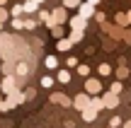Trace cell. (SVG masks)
<instances>
[{
	"label": "cell",
	"mask_w": 131,
	"mask_h": 128,
	"mask_svg": "<svg viewBox=\"0 0 131 128\" xmlns=\"http://www.w3.org/2000/svg\"><path fill=\"white\" fill-rule=\"evenodd\" d=\"M24 92H19V87L17 90H12L7 94V99H3V104H0V114H5V111H10V109H15V106H19V104H24Z\"/></svg>",
	"instance_id": "cell-1"
},
{
	"label": "cell",
	"mask_w": 131,
	"mask_h": 128,
	"mask_svg": "<svg viewBox=\"0 0 131 128\" xmlns=\"http://www.w3.org/2000/svg\"><path fill=\"white\" fill-rule=\"evenodd\" d=\"M100 97H102V106H104V109H117V106H119V102H122V99H119V94H114V92H104V94H102V92H100Z\"/></svg>",
	"instance_id": "cell-2"
},
{
	"label": "cell",
	"mask_w": 131,
	"mask_h": 128,
	"mask_svg": "<svg viewBox=\"0 0 131 128\" xmlns=\"http://www.w3.org/2000/svg\"><path fill=\"white\" fill-rule=\"evenodd\" d=\"M12 73H15V77H19V80H22V77H27L29 73H32V65H29L27 61H17L12 65Z\"/></svg>",
	"instance_id": "cell-3"
},
{
	"label": "cell",
	"mask_w": 131,
	"mask_h": 128,
	"mask_svg": "<svg viewBox=\"0 0 131 128\" xmlns=\"http://www.w3.org/2000/svg\"><path fill=\"white\" fill-rule=\"evenodd\" d=\"M12 90H17V77L10 73V75H5V80L0 82V92H3V94H10Z\"/></svg>",
	"instance_id": "cell-4"
},
{
	"label": "cell",
	"mask_w": 131,
	"mask_h": 128,
	"mask_svg": "<svg viewBox=\"0 0 131 128\" xmlns=\"http://www.w3.org/2000/svg\"><path fill=\"white\" fill-rule=\"evenodd\" d=\"M85 92H88V94H100V92H102L100 77H90L88 75V80H85Z\"/></svg>",
	"instance_id": "cell-5"
},
{
	"label": "cell",
	"mask_w": 131,
	"mask_h": 128,
	"mask_svg": "<svg viewBox=\"0 0 131 128\" xmlns=\"http://www.w3.org/2000/svg\"><path fill=\"white\" fill-rule=\"evenodd\" d=\"M95 7H97V5H92V3H88V0H80V5L75 10H78V15L80 17H85V19H90L95 15Z\"/></svg>",
	"instance_id": "cell-6"
},
{
	"label": "cell",
	"mask_w": 131,
	"mask_h": 128,
	"mask_svg": "<svg viewBox=\"0 0 131 128\" xmlns=\"http://www.w3.org/2000/svg\"><path fill=\"white\" fill-rule=\"evenodd\" d=\"M100 29L107 32L114 41H122V29H124V27H119V24H117V27H112V24H107V22H100Z\"/></svg>",
	"instance_id": "cell-7"
},
{
	"label": "cell",
	"mask_w": 131,
	"mask_h": 128,
	"mask_svg": "<svg viewBox=\"0 0 131 128\" xmlns=\"http://www.w3.org/2000/svg\"><path fill=\"white\" fill-rule=\"evenodd\" d=\"M90 104V94H88V92H80V94H75L73 97V99H70V106H73V109H85V106H88Z\"/></svg>",
	"instance_id": "cell-8"
},
{
	"label": "cell",
	"mask_w": 131,
	"mask_h": 128,
	"mask_svg": "<svg viewBox=\"0 0 131 128\" xmlns=\"http://www.w3.org/2000/svg\"><path fill=\"white\" fill-rule=\"evenodd\" d=\"M97 114H100V111L97 109H95V106H85V109H80V116H83V121H85V123H92V121H97Z\"/></svg>",
	"instance_id": "cell-9"
},
{
	"label": "cell",
	"mask_w": 131,
	"mask_h": 128,
	"mask_svg": "<svg viewBox=\"0 0 131 128\" xmlns=\"http://www.w3.org/2000/svg\"><path fill=\"white\" fill-rule=\"evenodd\" d=\"M51 17H53V22H56V24H66V22H68V12H66L63 5L51 10Z\"/></svg>",
	"instance_id": "cell-10"
},
{
	"label": "cell",
	"mask_w": 131,
	"mask_h": 128,
	"mask_svg": "<svg viewBox=\"0 0 131 128\" xmlns=\"http://www.w3.org/2000/svg\"><path fill=\"white\" fill-rule=\"evenodd\" d=\"M68 24L73 29H85V27H88V19L80 17V15H73V17H68Z\"/></svg>",
	"instance_id": "cell-11"
},
{
	"label": "cell",
	"mask_w": 131,
	"mask_h": 128,
	"mask_svg": "<svg viewBox=\"0 0 131 128\" xmlns=\"http://www.w3.org/2000/svg\"><path fill=\"white\" fill-rule=\"evenodd\" d=\"M51 104H58V106H70V99L66 94H61V92H53L51 94Z\"/></svg>",
	"instance_id": "cell-12"
},
{
	"label": "cell",
	"mask_w": 131,
	"mask_h": 128,
	"mask_svg": "<svg viewBox=\"0 0 131 128\" xmlns=\"http://www.w3.org/2000/svg\"><path fill=\"white\" fill-rule=\"evenodd\" d=\"M56 41H58V44H56V46H58V53H66V51L73 48V41H70V39H63V36H61V39H56Z\"/></svg>",
	"instance_id": "cell-13"
},
{
	"label": "cell",
	"mask_w": 131,
	"mask_h": 128,
	"mask_svg": "<svg viewBox=\"0 0 131 128\" xmlns=\"http://www.w3.org/2000/svg\"><path fill=\"white\" fill-rule=\"evenodd\" d=\"M56 80L61 82V85H68V82H70V70H68V68H61V70L56 73Z\"/></svg>",
	"instance_id": "cell-14"
},
{
	"label": "cell",
	"mask_w": 131,
	"mask_h": 128,
	"mask_svg": "<svg viewBox=\"0 0 131 128\" xmlns=\"http://www.w3.org/2000/svg\"><path fill=\"white\" fill-rule=\"evenodd\" d=\"M83 36H85V29H73V27H70V34H68V39H70L73 44L83 41Z\"/></svg>",
	"instance_id": "cell-15"
},
{
	"label": "cell",
	"mask_w": 131,
	"mask_h": 128,
	"mask_svg": "<svg viewBox=\"0 0 131 128\" xmlns=\"http://www.w3.org/2000/svg\"><path fill=\"white\" fill-rule=\"evenodd\" d=\"M44 65H46L49 70H58V58L56 56H46L44 58Z\"/></svg>",
	"instance_id": "cell-16"
},
{
	"label": "cell",
	"mask_w": 131,
	"mask_h": 128,
	"mask_svg": "<svg viewBox=\"0 0 131 128\" xmlns=\"http://www.w3.org/2000/svg\"><path fill=\"white\" fill-rule=\"evenodd\" d=\"M90 106H95L97 111H102L104 106H102V97L100 94H90Z\"/></svg>",
	"instance_id": "cell-17"
},
{
	"label": "cell",
	"mask_w": 131,
	"mask_h": 128,
	"mask_svg": "<svg viewBox=\"0 0 131 128\" xmlns=\"http://www.w3.org/2000/svg\"><path fill=\"white\" fill-rule=\"evenodd\" d=\"M22 10H24V12H27V15H34V12H37V10H39V5L34 3V0H27V3L22 5Z\"/></svg>",
	"instance_id": "cell-18"
},
{
	"label": "cell",
	"mask_w": 131,
	"mask_h": 128,
	"mask_svg": "<svg viewBox=\"0 0 131 128\" xmlns=\"http://www.w3.org/2000/svg\"><path fill=\"white\" fill-rule=\"evenodd\" d=\"M66 34V29H63V24H56V27H51V36L53 39H61Z\"/></svg>",
	"instance_id": "cell-19"
},
{
	"label": "cell",
	"mask_w": 131,
	"mask_h": 128,
	"mask_svg": "<svg viewBox=\"0 0 131 128\" xmlns=\"http://www.w3.org/2000/svg\"><path fill=\"white\" fill-rule=\"evenodd\" d=\"M122 90H124V85H122V80H114L112 85H109V92H114V94H122Z\"/></svg>",
	"instance_id": "cell-20"
},
{
	"label": "cell",
	"mask_w": 131,
	"mask_h": 128,
	"mask_svg": "<svg viewBox=\"0 0 131 128\" xmlns=\"http://www.w3.org/2000/svg\"><path fill=\"white\" fill-rule=\"evenodd\" d=\"M117 24H119V27H129V17H126V12H117Z\"/></svg>",
	"instance_id": "cell-21"
},
{
	"label": "cell",
	"mask_w": 131,
	"mask_h": 128,
	"mask_svg": "<svg viewBox=\"0 0 131 128\" xmlns=\"http://www.w3.org/2000/svg\"><path fill=\"white\" fill-rule=\"evenodd\" d=\"M97 73H100V75H109V73H112V65H109V63H100Z\"/></svg>",
	"instance_id": "cell-22"
},
{
	"label": "cell",
	"mask_w": 131,
	"mask_h": 128,
	"mask_svg": "<svg viewBox=\"0 0 131 128\" xmlns=\"http://www.w3.org/2000/svg\"><path fill=\"white\" fill-rule=\"evenodd\" d=\"M126 75H129V68L124 65V63H122V65L117 68V80H124V77H126Z\"/></svg>",
	"instance_id": "cell-23"
},
{
	"label": "cell",
	"mask_w": 131,
	"mask_h": 128,
	"mask_svg": "<svg viewBox=\"0 0 131 128\" xmlns=\"http://www.w3.org/2000/svg\"><path fill=\"white\" fill-rule=\"evenodd\" d=\"M122 123H124V121L119 119V114H114L112 119H109V128H122Z\"/></svg>",
	"instance_id": "cell-24"
},
{
	"label": "cell",
	"mask_w": 131,
	"mask_h": 128,
	"mask_svg": "<svg viewBox=\"0 0 131 128\" xmlns=\"http://www.w3.org/2000/svg\"><path fill=\"white\" fill-rule=\"evenodd\" d=\"M10 27H12V29H24V22L19 17H12V19H10Z\"/></svg>",
	"instance_id": "cell-25"
},
{
	"label": "cell",
	"mask_w": 131,
	"mask_h": 128,
	"mask_svg": "<svg viewBox=\"0 0 131 128\" xmlns=\"http://www.w3.org/2000/svg\"><path fill=\"white\" fill-rule=\"evenodd\" d=\"M78 75L88 77V75H90V65H85V63H80V65H78Z\"/></svg>",
	"instance_id": "cell-26"
},
{
	"label": "cell",
	"mask_w": 131,
	"mask_h": 128,
	"mask_svg": "<svg viewBox=\"0 0 131 128\" xmlns=\"http://www.w3.org/2000/svg\"><path fill=\"white\" fill-rule=\"evenodd\" d=\"M53 82H56V80H53L51 75H44L41 77V87H53Z\"/></svg>",
	"instance_id": "cell-27"
},
{
	"label": "cell",
	"mask_w": 131,
	"mask_h": 128,
	"mask_svg": "<svg viewBox=\"0 0 131 128\" xmlns=\"http://www.w3.org/2000/svg\"><path fill=\"white\" fill-rule=\"evenodd\" d=\"M10 19V10H5V5H0V22H7Z\"/></svg>",
	"instance_id": "cell-28"
},
{
	"label": "cell",
	"mask_w": 131,
	"mask_h": 128,
	"mask_svg": "<svg viewBox=\"0 0 131 128\" xmlns=\"http://www.w3.org/2000/svg\"><path fill=\"white\" fill-rule=\"evenodd\" d=\"M22 22H24V29H37V19L27 17V19H22Z\"/></svg>",
	"instance_id": "cell-29"
},
{
	"label": "cell",
	"mask_w": 131,
	"mask_h": 128,
	"mask_svg": "<svg viewBox=\"0 0 131 128\" xmlns=\"http://www.w3.org/2000/svg\"><path fill=\"white\" fill-rule=\"evenodd\" d=\"M122 39H124L126 44H131V29H129V27H124V29H122Z\"/></svg>",
	"instance_id": "cell-30"
},
{
	"label": "cell",
	"mask_w": 131,
	"mask_h": 128,
	"mask_svg": "<svg viewBox=\"0 0 131 128\" xmlns=\"http://www.w3.org/2000/svg\"><path fill=\"white\" fill-rule=\"evenodd\" d=\"M22 12H24V10H22V5H15V7L10 10V17H19Z\"/></svg>",
	"instance_id": "cell-31"
},
{
	"label": "cell",
	"mask_w": 131,
	"mask_h": 128,
	"mask_svg": "<svg viewBox=\"0 0 131 128\" xmlns=\"http://www.w3.org/2000/svg\"><path fill=\"white\" fill-rule=\"evenodd\" d=\"M80 5V0H63V7L66 10H70V7H78Z\"/></svg>",
	"instance_id": "cell-32"
},
{
	"label": "cell",
	"mask_w": 131,
	"mask_h": 128,
	"mask_svg": "<svg viewBox=\"0 0 131 128\" xmlns=\"http://www.w3.org/2000/svg\"><path fill=\"white\" fill-rule=\"evenodd\" d=\"M12 65H15L12 61H5V63H3V73H5V75H10V73H12Z\"/></svg>",
	"instance_id": "cell-33"
},
{
	"label": "cell",
	"mask_w": 131,
	"mask_h": 128,
	"mask_svg": "<svg viewBox=\"0 0 131 128\" xmlns=\"http://www.w3.org/2000/svg\"><path fill=\"white\" fill-rule=\"evenodd\" d=\"M66 65H68V68H75V65H78V58H75V56H68V61H66Z\"/></svg>",
	"instance_id": "cell-34"
},
{
	"label": "cell",
	"mask_w": 131,
	"mask_h": 128,
	"mask_svg": "<svg viewBox=\"0 0 131 128\" xmlns=\"http://www.w3.org/2000/svg\"><path fill=\"white\" fill-rule=\"evenodd\" d=\"M92 17L97 19V24H100V22H104V19H107V17H104V12H97V10H95V15H92Z\"/></svg>",
	"instance_id": "cell-35"
},
{
	"label": "cell",
	"mask_w": 131,
	"mask_h": 128,
	"mask_svg": "<svg viewBox=\"0 0 131 128\" xmlns=\"http://www.w3.org/2000/svg\"><path fill=\"white\" fill-rule=\"evenodd\" d=\"M34 94H37V90H34V87H29V90L27 92H24V99H32V97Z\"/></svg>",
	"instance_id": "cell-36"
},
{
	"label": "cell",
	"mask_w": 131,
	"mask_h": 128,
	"mask_svg": "<svg viewBox=\"0 0 131 128\" xmlns=\"http://www.w3.org/2000/svg\"><path fill=\"white\" fill-rule=\"evenodd\" d=\"M122 128H131V121H126V123H122Z\"/></svg>",
	"instance_id": "cell-37"
},
{
	"label": "cell",
	"mask_w": 131,
	"mask_h": 128,
	"mask_svg": "<svg viewBox=\"0 0 131 128\" xmlns=\"http://www.w3.org/2000/svg\"><path fill=\"white\" fill-rule=\"evenodd\" d=\"M88 3H92V5H100V3H102V0H88Z\"/></svg>",
	"instance_id": "cell-38"
},
{
	"label": "cell",
	"mask_w": 131,
	"mask_h": 128,
	"mask_svg": "<svg viewBox=\"0 0 131 128\" xmlns=\"http://www.w3.org/2000/svg\"><path fill=\"white\" fill-rule=\"evenodd\" d=\"M126 17H129V27H131V10H129V12H126Z\"/></svg>",
	"instance_id": "cell-39"
},
{
	"label": "cell",
	"mask_w": 131,
	"mask_h": 128,
	"mask_svg": "<svg viewBox=\"0 0 131 128\" xmlns=\"http://www.w3.org/2000/svg\"><path fill=\"white\" fill-rule=\"evenodd\" d=\"M34 3H37V5H41V3H44V0H34Z\"/></svg>",
	"instance_id": "cell-40"
},
{
	"label": "cell",
	"mask_w": 131,
	"mask_h": 128,
	"mask_svg": "<svg viewBox=\"0 0 131 128\" xmlns=\"http://www.w3.org/2000/svg\"><path fill=\"white\" fill-rule=\"evenodd\" d=\"M5 3H7V0H0V5H5Z\"/></svg>",
	"instance_id": "cell-41"
},
{
	"label": "cell",
	"mask_w": 131,
	"mask_h": 128,
	"mask_svg": "<svg viewBox=\"0 0 131 128\" xmlns=\"http://www.w3.org/2000/svg\"><path fill=\"white\" fill-rule=\"evenodd\" d=\"M3 24H5V22H0V32H3Z\"/></svg>",
	"instance_id": "cell-42"
},
{
	"label": "cell",
	"mask_w": 131,
	"mask_h": 128,
	"mask_svg": "<svg viewBox=\"0 0 131 128\" xmlns=\"http://www.w3.org/2000/svg\"><path fill=\"white\" fill-rule=\"evenodd\" d=\"M0 104H3V94H0Z\"/></svg>",
	"instance_id": "cell-43"
},
{
	"label": "cell",
	"mask_w": 131,
	"mask_h": 128,
	"mask_svg": "<svg viewBox=\"0 0 131 128\" xmlns=\"http://www.w3.org/2000/svg\"><path fill=\"white\" fill-rule=\"evenodd\" d=\"M107 128H109V126H107Z\"/></svg>",
	"instance_id": "cell-44"
}]
</instances>
